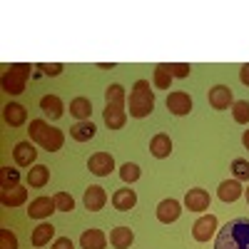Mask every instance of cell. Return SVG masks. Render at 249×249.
Segmentation results:
<instances>
[{"mask_svg": "<svg viewBox=\"0 0 249 249\" xmlns=\"http://www.w3.org/2000/svg\"><path fill=\"white\" fill-rule=\"evenodd\" d=\"M50 249H75V244H72V239L70 237H57L55 242H53V247Z\"/></svg>", "mask_w": 249, "mask_h": 249, "instance_id": "cell-37", "label": "cell"}, {"mask_svg": "<svg viewBox=\"0 0 249 249\" xmlns=\"http://www.w3.org/2000/svg\"><path fill=\"white\" fill-rule=\"evenodd\" d=\"M232 172H234L237 179H249V160L237 157V160L232 162Z\"/></svg>", "mask_w": 249, "mask_h": 249, "instance_id": "cell-33", "label": "cell"}, {"mask_svg": "<svg viewBox=\"0 0 249 249\" xmlns=\"http://www.w3.org/2000/svg\"><path fill=\"white\" fill-rule=\"evenodd\" d=\"M167 110H170L172 115H190V110H192V97L187 95V92H182V90L170 92V95H167Z\"/></svg>", "mask_w": 249, "mask_h": 249, "instance_id": "cell-9", "label": "cell"}, {"mask_svg": "<svg viewBox=\"0 0 249 249\" xmlns=\"http://www.w3.org/2000/svg\"><path fill=\"white\" fill-rule=\"evenodd\" d=\"M232 117L239 124H247L249 122V102L247 100H237L234 102V105H232Z\"/></svg>", "mask_w": 249, "mask_h": 249, "instance_id": "cell-30", "label": "cell"}, {"mask_svg": "<svg viewBox=\"0 0 249 249\" xmlns=\"http://www.w3.org/2000/svg\"><path fill=\"white\" fill-rule=\"evenodd\" d=\"M242 142H244V147H247V150H249V130H247V132H244V135H242Z\"/></svg>", "mask_w": 249, "mask_h": 249, "instance_id": "cell-39", "label": "cell"}, {"mask_svg": "<svg viewBox=\"0 0 249 249\" xmlns=\"http://www.w3.org/2000/svg\"><path fill=\"white\" fill-rule=\"evenodd\" d=\"M25 199H28V190L20 187V184L0 192V202H3V207H20V204H25Z\"/></svg>", "mask_w": 249, "mask_h": 249, "instance_id": "cell-18", "label": "cell"}, {"mask_svg": "<svg viewBox=\"0 0 249 249\" xmlns=\"http://www.w3.org/2000/svg\"><path fill=\"white\" fill-rule=\"evenodd\" d=\"M95 132H97V127H95L90 120H82V122L75 124V127H70V137L77 140V142H88V140H92Z\"/></svg>", "mask_w": 249, "mask_h": 249, "instance_id": "cell-24", "label": "cell"}, {"mask_svg": "<svg viewBox=\"0 0 249 249\" xmlns=\"http://www.w3.org/2000/svg\"><path fill=\"white\" fill-rule=\"evenodd\" d=\"M214 249H249V217H234L217 232Z\"/></svg>", "mask_w": 249, "mask_h": 249, "instance_id": "cell-1", "label": "cell"}, {"mask_svg": "<svg viewBox=\"0 0 249 249\" xmlns=\"http://www.w3.org/2000/svg\"><path fill=\"white\" fill-rule=\"evenodd\" d=\"M48 179H50V170L45 167V164H35V167L28 172V184L30 187H45L48 184Z\"/></svg>", "mask_w": 249, "mask_h": 249, "instance_id": "cell-27", "label": "cell"}, {"mask_svg": "<svg viewBox=\"0 0 249 249\" xmlns=\"http://www.w3.org/2000/svg\"><path fill=\"white\" fill-rule=\"evenodd\" d=\"M150 152H152L157 160L170 157V152H172V140H170V135H164V132L155 135L152 142H150Z\"/></svg>", "mask_w": 249, "mask_h": 249, "instance_id": "cell-19", "label": "cell"}, {"mask_svg": "<svg viewBox=\"0 0 249 249\" xmlns=\"http://www.w3.org/2000/svg\"><path fill=\"white\" fill-rule=\"evenodd\" d=\"M82 202H85V210H90V212H100L102 207H105V202H107V192H105V187H100V184H90L88 190H85V197H82Z\"/></svg>", "mask_w": 249, "mask_h": 249, "instance_id": "cell-8", "label": "cell"}, {"mask_svg": "<svg viewBox=\"0 0 249 249\" xmlns=\"http://www.w3.org/2000/svg\"><path fill=\"white\" fill-rule=\"evenodd\" d=\"M244 195H247V202H249V190H247V192H244Z\"/></svg>", "mask_w": 249, "mask_h": 249, "instance_id": "cell-40", "label": "cell"}, {"mask_svg": "<svg viewBox=\"0 0 249 249\" xmlns=\"http://www.w3.org/2000/svg\"><path fill=\"white\" fill-rule=\"evenodd\" d=\"M182 214V204L177 199H162L157 204V219L162 224H170V222H177Z\"/></svg>", "mask_w": 249, "mask_h": 249, "instance_id": "cell-11", "label": "cell"}, {"mask_svg": "<svg viewBox=\"0 0 249 249\" xmlns=\"http://www.w3.org/2000/svg\"><path fill=\"white\" fill-rule=\"evenodd\" d=\"M210 105L214 110H227L230 105H234L232 102V88H227V85H214L210 90Z\"/></svg>", "mask_w": 249, "mask_h": 249, "instance_id": "cell-12", "label": "cell"}, {"mask_svg": "<svg viewBox=\"0 0 249 249\" xmlns=\"http://www.w3.org/2000/svg\"><path fill=\"white\" fill-rule=\"evenodd\" d=\"M28 77H30V65H25V62H18V65L5 68V72H3V92L20 95L25 90Z\"/></svg>", "mask_w": 249, "mask_h": 249, "instance_id": "cell-4", "label": "cell"}, {"mask_svg": "<svg viewBox=\"0 0 249 249\" xmlns=\"http://www.w3.org/2000/svg\"><path fill=\"white\" fill-rule=\"evenodd\" d=\"M217 232H219V230H217V217H214V214L199 217V219L195 222V227H192V237H195L197 242H210Z\"/></svg>", "mask_w": 249, "mask_h": 249, "instance_id": "cell-5", "label": "cell"}, {"mask_svg": "<svg viewBox=\"0 0 249 249\" xmlns=\"http://www.w3.org/2000/svg\"><path fill=\"white\" fill-rule=\"evenodd\" d=\"M155 110V92L150 90L147 80H137L130 92V115L132 117H147Z\"/></svg>", "mask_w": 249, "mask_h": 249, "instance_id": "cell-3", "label": "cell"}, {"mask_svg": "<svg viewBox=\"0 0 249 249\" xmlns=\"http://www.w3.org/2000/svg\"><path fill=\"white\" fill-rule=\"evenodd\" d=\"M112 204H115V210H120V212H130L132 207L137 204V195H135V190H130V187H124V190H117V192L112 195Z\"/></svg>", "mask_w": 249, "mask_h": 249, "instance_id": "cell-16", "label": "cell"}, {"mask_svg": "<svg viewBox=\"0 0 249 249\" xmlns=\"http://www.w3.org/2000/svg\"><path fill=\"white\" fill-rule=\"evenodd\" d=\"M20 182V172L13 167H0V187L3 190H10V187H18Z\"/></svg>", "mask_w": 249, "mask_h": 249, "instance_id": "cell-28", "label": "cell"}, {"mask_svg": "<svg viewBox=\"0 0 249 249\" xmlns=\"http://www.w3.org/2000/svg\"><path fill=\"white\" fill-rule=\"evenodd\" d=\"M3 120L10 124V127H20L28 120V110L20 105V102H10V105L3 107Z\"/></svg>", "mask_w": 249, "mask_h": 249, "instance_id": "cell-15", "label": "cell"}, {"mask_svg": "<svg viewBox=\"0 0 249 249\" xmlns=\"http://www.w3.org/2000/svg\"><path fill=\"white\" fill-rule=\"evenodd\" d=\"M70 115H75L80 122H82V120H90V115H92V102H90L88 97H75V100L70 102Z\"/></svg>", "mask_w": 249, "mask_h": 249, "instance_id": "cell-25", "label": "cell"}, {"mask_svg": "<svg viewBox=\"0 0 249 249\" xmlns=\"http://www.w3.org/2000/svg\"><path fill=\"white\" fill-rule=\"evenodd\" d=\"M40 110H43L50 120H60L62 112H65V107H62V100L57 95H45L43 100H40Z\"/></svg>", "mask_w": 249, "mask_h": 249, "instance_id": "cell-20", "label": "cell"}, {"mask_svg": "<svg viewBox=\"0 0 249 249\" xmlns=\"http://www.w3.org/2000/svg\"><path fill=\"white\" fill-rule=\"evenodd\" d=\"M239 80H242V85L249 88V62H247V65H242V70H239Z\"/></svg>", "mask_w": 249, "mask_h": 249, "instance_id": "cell-38", "label": "cell"}, {"mask_svg": "<svg viewBox=\"0 0 249 249\" xmlns=\"http://www.w3.org/2000/svg\"><path fill=\"white\" fill-rule=\"evenodd\" d=\"M0 249H18V237L10 230H0Z\"/></svg>", "mask_w": 249, "mask_h": 249, "instance_id": "cell-34", "label": "cell"}, {"mask_svg": "<svg viewBox=\"0 0 249 249\" xmlns=\"http://www.w3.org/2000/svg\"><path fill=\"white\" fill-rule=\"evenodd\" d=\"M13 157H15V162L20 164V167H30V164H35V160H37V150L33 147V142H18L15 150H13Z\"/></svg>", "mask_w": 249, "mask_h": 249, "instance_id": "cell-13", "label": "cell"}, {"mask_svg": "<svg viewBox=\"0 0 249 249\" xmlns=\"http://www.w3.org/2000/svg\"><path fill=\"white\" fill-rule=\"evenodd\" d=\"M53 212H57V210H55V199H50V197H37L28 207L30 219H48Z\"/></svg>", "mask_w": 249, "mask_h": 249, "instance_id": "cell-10", "label": "cell"}, {"mask_svg": "<svg viewBox=\"0 0 249 249\" xmlns=\"http://www.w3.org/2000/svg\"><path fill=\"white\" fill-rule=\"evenodd\" d=\"M170 70H172V77H187L192 72V68L187 62H170Z\"/></svg>", "mask_w": 249, "mask_h": 249, "instance_id": "cell-35", "label": "cell"}, {"mask_svg": "<svg viewBox=\"0 0 249 249\" xmlns=\"http://www.w3.org/2000/svg\"><path fill=\"white\" fill-rule=\"evenodd\" d=\"M152 82H155V88H157V90H170L172 70H170L167 62H160V65L155 68V77H152Z\"/></svg>", "mask_w": 249, "mask_h": 249, "instance_id": "cell-26", "label": "cell"}, {"mask_svg": "<svg viewBox=\"0 0 249 249\" xmlns=\"http://www.w3.org/2000/svg\"><path fill=\"white\" fill-rule=\"evenodd\" d=\"M105 244H107V237L102 230H85L80 237L82 249H105Z\"/></svg>", "mask_w": 249, "mask_h": 249, "instance_id": "cell-17", "label": "cell"}, {"mask_svg": "<svg viewBox=\"0 0 249 249\" xmlns=\"http://www.w3.org/2000/svg\"><path fill=\"white\" fill-rule=\"evenodd\" d=\"M210 202H212L210 192L199 190V187H195V190H190V192L184 195V207L190 212H204V210H210Z\"/></svg>", "mask_w": 249, "mask_h": 249, "instance_id": "cell-7", "label": "cell"}, {"mask_svg": "<svg viewBox=\"0 0 249 249\" xmlns=\"http://www.w3.org/2000/svg\"><path fill=\"white\" fill-rule=\"evenodd\" d=\"M37 70H43L45 75H60L62 72V65H60V62H53V65H48V62H40V65H37Z\"/></svg>", "mask_w": 249, "mask_h": 249, "instance_id": "cell-36", "label": "cell"}, {"mask_svg": "<svg viewBox=\"0 0 249 249\" xmlns=\"http://www.w3.org/2000/svg\"><path fill=\"white\" fill-rule=\"evenodd\" d=\"M105 105H122L124 107V88L122 85H110L105 90Z\"/></svg>", "mask_w": 249, "mask_h": 249, "instance_id": "cell-29", "label": "cell"}, {"mask_svg": "<svg viewBox=\"0 0 249 249\" xmlns=\"http://www.w3.org/2000/svg\"><path fill=\"white\" fill-rule=\"evenodd\" d=\"M135 242V234L130 227H117V230L110 232V244L115 249H130V244Z\"/></svg>", "mask_w": 249, "mask_h": 249, "instance_id": "cell-22", "label": "cell"}, {"mask_svg": "<svg viewBox=\"0 0 249 249\" xmlns=\"http://www.w3.org/2000/svg\"><path fill=\"white\" fill-rule=\"evenodd\" d=\"M53 199H55V210L57 212H72L75 210V199L68 192H57Z\"/></svg>", "mask_w": 249, "mask_h": 249, "instance_id": "cell-31", "label": "cell"}, {"mask_svg": "<svg viewBox=\"0 0 249 249\" xmlns=\"http://www.w3.org/2000/svg\"><path fill=\"white\" fill-rule=\"evenodd\" d=\"M120 177H122V182H137L140 179V167L137 164H132V162H124L122 167H120Z\"/></svg>", "mask_w": 249, "mask_h": 249, "instance_id": "cell-32", "label": "cell"}, {"mask_svg": "<svg viewBox=\"0 0 249 249\" xmlns=\"http://www.w3.org/2000/svg\"><path fill=\"white\" fill-rule=\"evenodd\" d=\"M88 170L97 177H107L112 170H115V160L110 152H95L90 160H88Z\"/></svg>", "mask_w": 249, "mask_h": 249, "instance_id": "cell-6", "label": "cell"}, {"mask_svg": "<svg viewBox=\"0 0 249 249\" xmlns=\"http://www.w3.org/2000/svg\"><path fill=\"white\" fill-rule=\"evenodd\" d=\"M102 120L110 130H120L124 122H127V112H124L122 105H105V112H102Z\"/></svg>", "mask_w": 249, "mask_h": 249, "instance_id": "cell-14", "label": "cell"}, {"mask_svg": "<svg viewBox=\"0 0 249 249\" xmlns=\"http://www.w3.org/2000/svg\"><path fill=\"white\" fill-rule=\"evenodd\" d=\"M30 140L37 142L45 152H57L62 150V142H65V135L57 127H50L45 120H30V130H28Z\"/></svg>", "mask_w": 249, "mask_h": 249, "instance_id": "cell-2", "label": "cell"}, {"mask_svg": "<svg viewBox=\"0 0 249 249\" xmlns=\"http://www.w3.org/2000/svg\"><path fill=\"white\" fill-rule=\"evenodd\" d=\"M55 237V227L50 222H43V224H37L35 230H33V247H45L50 244V239Z\"/></svg>", "mask_w": 249, "mask_h": 249, "instance_id": "cell-23", "label": "cell"}, {"mask_svg": "<svg viewBox=\"0 0 249 249\" xmlns=\"http://www.w3.org/2000/svg\"><path fill=\"white\" fill-rule=\"evenodd\" d=\"M242 184H239V179H224L222 184H219V199L222 202H237L239 197H242Z\"/></svg>", "mask_w": 249, "mask_h": 249, "instance_id": "cell-21", "label": "cell"}]
</instances>
